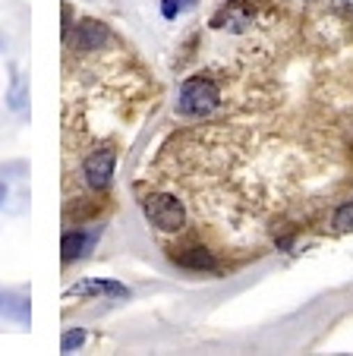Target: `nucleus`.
Masks as SVG:
<instances>
[{"instance_id":"f257e3e1","label":"nucleus","mask_w":353,"mask_h":356,"mask_svg":"<svg viewBox=\"0 0 353 356\" xmlns=\"http://www.w3.org/2000/svg\"><path fill=\"white\" fill-rule=\"evenodd\" d=\"M221 92L214 86V79L208 76H189L180 86V95H177V111L183 117H205L218 108Z\"/></svg>"},{"instance_id":"f03ea898","label":"nucleus","mask_w":353,"mask_h":356,"mask_svg":"<svg viewBox=\"0 0 353 356\" xmlns=\"http://www.w3.org/2000/svg\"><path fill=\"white\" fill-rule=\"evenodd\" d=\"M142 211H146L148 224H155V227L164 230V234H177V230H183V224H187V209H183V202L177 199V195H167V193L146 195Z\"/></svg>"},{"instance_id":"7ed1b4c3","label":"nucleus","mask_w":353,"mask_h":356,"mask_svg":"<svg viewBox=\"0 0 353 356\" xmlns=\"http://www.w3.org/2000/svg\"><path fill=\"white\" fill-rule=\"evenodd\" d=\"M111 38V29L98 19H82L76 29H70V35L63 41L70 44V51H79V54H95L104 47V41Z\"/></svg>"},{"instance_id":"20e7f679","label":"nucleus","mask_w":353,"mask_h":356,"mask_svg":"<svg viewBox=\"0 0 353 356\" xmlns=\"http://www.w3.org/2000/svg\"><path fill=\"white\" fill-rule=\"evenodd\" d=\"M113 164H117V155H113V148H95L92 155L86 158L82 164V177L92 189H107L111 186V177H113Z\"/></svg>"},{"instance_id":"39448f33","label":"nucleus","mask_w":353,"mask_h":356,"mask_svg":"<svg viewBox=\"0 0 353 356\" xmlns=\"http://www.w3.org/2000/svg\"><path fill=\"white\" fill-rule=\"evenodd\" d=\"M67 296H111V300H127L130 287L120 281H111V277H88V281L70 287Z\"/></svg>"},{"instance_id":"423d86ee","label":"nucleus","mask_w":353,"mask_h":356,"mask_svg":"<svg viewBox=\"0 0 353 356\" xmlns=\"http://www.w3.org/2000/svg\"><path fill=\"white\" fill-rule=\"evenodd\" d=\"M95 243H98V230H67L61 240V262L70 265L82 259L86 252H92Z\"/></svg>"},{"instance_id":"0eeeda50","label":"nucleus","mask_w":353,"mask_h":356,"mask_svg":"<svg viewBox=\"0 0 353 356\" xmlns=\"http://www.w3.org/2000/svg\"><path fill=\"white\" fill-rule=\"evenodd\" d=\"M173 262L189 271H214V256L202 246H187L180 252H173Z\"/></svg>"},{"instance_id":"6e6552de","label":"nucleus","mask_w":353,"mask_h":356,"mask_svg":"<svg viewBox=\"0 0 353 356\" xmlns=\"http://www.w3.org/2000/svg\"><path fill=\"white\" fill-rule=\"evenodd\" d=\"M0 316L29 325V296L22 293H0Z\"/></svg>"},{"instance_id":"1a4fd4ad","label":"nucleus","mask_w":353,"mask_h":356,"mask_svg":"<svg viewBox=\"0 0 353 356\" xmlns=\"http://www.w3.org/2000/svg\"><path fill=\"white\" fill-rule=\"evenodd\" d=\"M10 92H7V104L13 111H26V101H29V82H26V76L19 73L16 67H10Z\"/></svg>"},{"instance_id":"9d476101","label":"nucleus","mask_w":353,"mask_h":356,"mask_svg":"<svg viewBox=\"0 0 353 356\" xmlns=\"http://www.w3.org/2000/svg\"><path fill=\"white\" fill-rule=\"evenodd\" d=\"M82 343H86V328H67L61 337V350L63 353H73V350H79Z\"/></svg>"},{"instance_id":"9b49d317","label":"nucleus","mask_w":353,"mask_h":356,"mask_svg":"<svg viewBox=\"0 0 353 356\" xmlns=\"http://www.w3.org/2000/svg\"><path fill=\"white\" fill-rule=\"evenodd\" d=\"M334 230H340V234L353 230V202H344V205L334 211Z\"/></svg>"},{"instance_id":"f8f14e48","label":"nucleus","mask_w":353,"mask_h":356,"mask_svg":"<svg viewBox=\"0 0 353 356\" xmlns=\"http://www.w3.org/2000/svg\"><path fill=\"white\" fill-rule=\"evenodd\" d=\"M187 7H189V0H164V3H161V13H164V19H177Z\"/></svg>"},{"instance_id":"ddd939ff","label":"nucleus","mask_w":353,"mask_h":356,"mask_svg":"<svg viewBox=\"0 0 353 356\" xmlns=\"http://www.w3.org/2000/svg\"><path fill=\"white\" fill-rule=\"evenodd\" d=\"M3 202H7V183L0 180V205H3Z\"/></svg>"},{"instance_id":"4468645a","label":"nucleus","mask_w":353,"mask_h":356,"mask_svg":"<svg viewBox=\"0 0 353 356\" xmlns=\"http://www.w3.org/2000/svg\"><path fill=\"white\" fill-rule=\"evenodd\" d=\"M0 47H3V41H0Z\"/></svg>"}]
</instances>
